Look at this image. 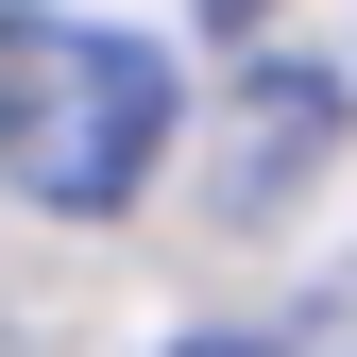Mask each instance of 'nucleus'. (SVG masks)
<instances>
[{
    "label": "nucleus",
    "instance_id": "obj_1",
    "mask_svg": "<svg viewBox=\"0 0 357 357\" xmlns=\"http://www.w3.org/2000/svg\"><path fill=\"white\" fill-rule=\"evenodd\" d=\"M170 119H188V85H170L153 34H85V17H17L0 34V170L34 204H68V221L137 204Z\"/></svg>",
    "mask_w": 357,
    "mask_h": 357
},
{
    "label": "nucleus",
    "instance_id": "obj_2",
    "mask_svg": "<svg viewBox=\"0 0 357 357\" xmlns=\"http://www.w3.org/2000/svg\"><path fill=\"white\" fill-rule=\"evenodd\" d=\"M324 137H340V85H324V68H255V85H238V170H221V188H238V204H273Z\"/></svg>",
    "mask_w": 357,
    "mask_h": 357
},
{
    "label": "nucleus",
    "instance_id": "obj_3",
    "mask_svg": "<svg viewBox=\"0 0 357 357\" xmlns=\"http://www.w3.org/2000/svg\"><path fill=\"white\" fill-rule=\"evenodd\" d=\"M188 357H255V340H188Z\"/></svg>",
    "mask_w": 357,
    "mask_h": 357
}]
</instances>
